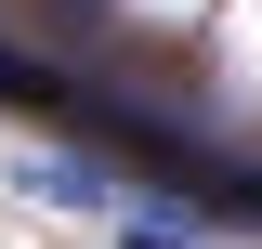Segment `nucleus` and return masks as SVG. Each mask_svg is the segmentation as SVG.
<instances>
[{"instance_id":"f257e3e1","label":"nucleus","mask_w":262,"mask_h":249,"mask_svg":"<svg viewBox=\"0 0 262 249\" xmlns=\"http://www.w3.org/2000/svg\"><path fill=\"white\" fill-rule=\"evenodd\" d=\"M0 105H39V118H79V105H92V79H66V66H39V53H13V39H0Z\"/></svg>"}]
</instances>
